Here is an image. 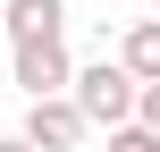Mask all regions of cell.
Listing matches in <instances>:
<instances>
[{
	"instance_id": "1",
	"label": "cell",
	"mask_w": 160,
	"mask_h": 152,
	"mask_svg": "<svg viewBox=\"0 0 160 152\" xmlns=\"http://www.w3.org/2000/svg\"><path fill=\"white\" fill-rule=\"evenodd\" d=\"M68 102H76V118H84V127H127V118H135V76L101 51V59L68 68Z\"/></svg>"
},
{
	"instance_id": "2",
	"label": "cell",
	"mask_w": 160,
	"mask_h": 152,
	"mask_svg": "<svg viewBox=\"0 0 160 152\" xmlns=\"http://www.w3.org/2000/svg\"><path fill=\"white\" fill-rule=\"evenodd\" d=\"M68 34H34V42H8V85L25 93V102H42V93H68Z\"/></svg>"
},
{
	"instance_id": "3",
	"label": "cell",
	"mask_w": 160,
	"mask_h": 152,
	"mask_svg": "<svg viewBox=\"0 0 160 152\" xmlns=\"http://www.w3.org/2000/svg\"><path fill=\"white\" fill-rule=\"evenodd\" d=\"M34 152H76L84 144V118H76V102L68 93H42V102H25V127H17Z\"/></svg>"
},
{
	"instance_id": "4",
	"label": "cell",
	"mask_w": 160,
	"mask_h": 152,
	"mask_svg": "<svg viewBox=\"0 0 160 152\" xmlns=\"http://www.w3.org/2000/svg\"><path fill=\"white\" fill-rule=\"evenodd\" d=\"M0 25H8V42H34V34H68V0H0Z\"/></svg>"
},
{
	"instance_id": "5",
	"label": "cell",
	"mask_w": 160,
	"mask_h": 152,
	"mask_svg": "<svg viewBox=\"0 0 160 152\" xmlns=\"http://www.w3.org/2000/svg\"><path fill=\"white\" fill-rule=\"evenodd\" d=\"M110 59H118L135 85H152V76H160V17H135V25L118 34V51H110Z\"/></svg>"
},
{
	"instance_id": "6",
	"label": "cell",
	"mask_w": 160,
	"mask_h": 152,
	"mask_svg": "<svg viewBox=\"0 0 160 152\" xmlns=\"http://www.w3.org/2000/svg\"><path fill=\"white\" fill-rule=\"evenodd\" d=\"M110 152H160V135H152V127H135V118H127V127H110Z\"/></svg>"
},
{
	"instance_id": "7",
	"label": "cell",
	"mask_w": 160,
	"mask_h": 152,
	"mask_svg": "<svg viewBox=\"0 0 160 152\" xmlns=\"http://www.w3.org/2000/svg\"><path fill=\"white\" fill-rule=\"evenodd\" d=\"M135 127H152V135H160V76H152V85H135Z\"/></svg>"
},
{
	"instance_id": "8",
	"label": "cell",
	"mask_w": 160,
	"mask_h": 152,
	"mask_svg": "<svg viewBox=\"0 0 160 152\" xmlns=\"http://www.w3.org/2000/svg\"><path fill=\"white\" fill-rule=\"evenodd\" d=\"M0 152H34V144H25V135H0Z\"/></svg>"
},
{
	"instance_id": "9",
	"label": "cell",
	"mask_w": 160,
	"mask_h": 152,
	"mask_svg": "<svg viewBox=\"0 0 160 152\" xmlns=\"http://www.w3.org/2000/svg\"><path fill=\"white\" fill-rule=\"evenodd\" d=\"M0 135H8V110H0Z\"/></svg>"
},
{
	"instance_id": "10",
	"label": "cell",
	"mask_w": 160,
	"mask_h": 152,
	"mask_svg": "<svg viewBox=\"0 0 160 152\" xmlns=\"http://www.w3.org/2000/svg\"><path fill=\"white\" fill-rule=\"evenodd\" d=\"M152 17H160V0H152Z\"/></svg>"
}]
</instances>
